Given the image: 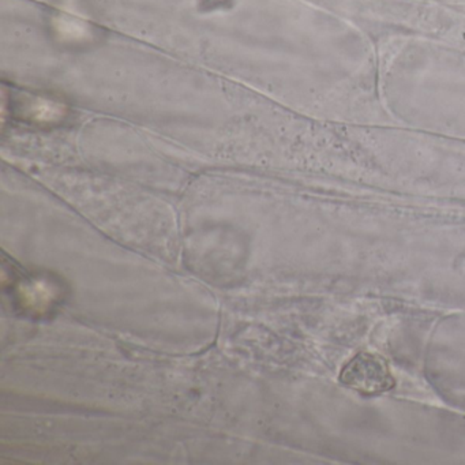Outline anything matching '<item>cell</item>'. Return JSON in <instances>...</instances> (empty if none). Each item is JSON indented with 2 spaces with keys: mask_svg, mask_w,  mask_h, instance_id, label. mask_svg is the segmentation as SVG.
Here are the masks:
<instances>
[{
  "mask_svg": "<svg viewBox=\"0 0 465 465\" xmlns=\"http://www.w3.org/2000/svg\"><path fill=\"white\" fill-rule=\"evenodd\" d=\"M342 385L364 396L385 393L394 386L388 363L381 356L359 353L340 374Z\"/></svg>",
  "mask_w": 465,
  "mask_h": 465,
  "instance_id": "obj_1",
  "label": "cell"
}]
</instances>
